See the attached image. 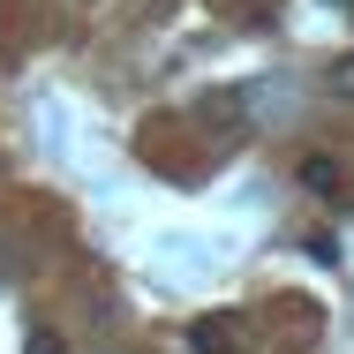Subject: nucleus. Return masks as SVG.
Instances as JSON below:
<instances>
[{"label": "nucleus", "mask_w": 354, "mask_h": 354, "mask_svg": "<svg viewBox=\"0 0 354 354\" xmlns=\"http://www.w3.org/2000/svg\"><path fill=\"white\" fill-rule=\"evenodd\" d=\"M332 91H339V98H354V53H347V61H332Z\"/></svg>", "instance_id": "nucleus-4"}, {"label": "nucleus", "mask_w": 354, "mask_h": 354, "mask_svg": "<svg viewBox=\"0 0 354 354\" xmlns=\"http://www.w3.org/2000/svg\"><path fill=\"white\" fill-rule=\"evenodd\" d=\"M301 189H317V196H339V166H332V158H301Z\"/></svg>", "instance_id": "nucleus-2"}, {"label": "nucleus", "mask_w": 354, "mask_h": 354, "mask_svg": "<svg viewBox=\"0 0 354 354\" xmlns=\"http://www.w3.org/2000/svg\"><path fill=\"white\" fill-rule=\"evenodd\" d=\"M23 354H68L61 332H23Z\"/></svg>", "instance_id": "nucleus-3"}, {"label": "nucleus", "mask_w": 354, "mask_h": 354, "mask_svg": "<svg viewBox=\"0 0 354 354\" xmlns=\"http://www.w3.org/2000/svg\"><path fill=\"white\" fill-rule=\"evenodd\" d=\"M332 8H347V0H332Z\"/></svg>", "instance_id": "nucleus-5"}, {"label": "nucleus", "mask_w": 354, "mask_h": 354, "mask_svg": "<svg viewBox=\"0 0 354 354\" xmlns=\"http://www.w3.org/2000/svg\"><path fill=\"white\" fill-rule=\"evenodd\" d=\"M189 354H234V324H218V317L189 324Z\"/></svg>", "instance_id": "nucleus-1"}]
</instances>
